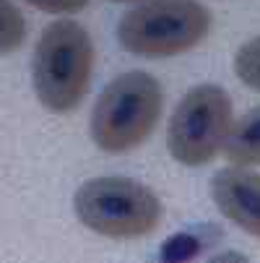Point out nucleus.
Returning a JSON list of instances; mask_svg holds the SVG:
<instances>
[{"instance_id": "obj_1", "label": "nucleus", "mask_w": 260, "mask_h": 263, "mask_svg": "<svg viewBox=\"0 0 260 263\" xmlns=\"http://www.w3.org/2000/svg\"><path fill=\"white\" fill-rule=\"evenodd\" d=\"M94 70L89 31L73 18L52 21L36 42L31 81L39 104L55 115L73 112L86 97Z\"/></svg>"}, {"instance_id": "obj_2", "label": "nucleus", "mask_w": 260, "mask_h": 263, "mask_svg": "<svg viewBox=\"0 0 260 263\" xmlns=\"http://www.w3.org/2000/svg\"><path fill=\"white\" fill-rule=\"evenodd\" d=\"M162 109L164 91L151 73H123L104 86L94 104L91 138L107 154L133 152L154 133Z\"/></svg>"}, {"instance_id": "obj_3", "label": "nucleus", "mask_w": 260, "mask_h": 263, "mask_svg": "<svg viewBox=\"0 0 260 263\" xmlns=\"http://www.w3.org/2000/svg\"><path fill=\"white\" fill-rule=\"evenodd\" d=\"M73 211L86 230L112 240L151 235L164 214L151 187L128 177H94L84 182L73 196Z\"/></svg>"}, {"instance_id": "obj_4", "label": "nucleus", "mask_w": 260, "mask_h": 263, "mask_svg": "<svg viewBox=\"0 0 260 263\" xmlns=\"http://www.w3.org/2000/svg\"><path fill=\"white\" fill-rule=\"evenodd\" d=\"M211 31V13L198 0H146L117 24L120 45L138 58H174L198 47Z\"/></svg>"}, {"instance_id": "obj_5", "label": "nucleus", "mask_w": 260, "mask_h": 263, "mask_svg": "<svg viewBox=\"0 0 260 263\" xmlns=\"http://www.w3.org/2000/svg\"><path fill=\"white\" fill-rule=\"evenodd\" d=\"M232 128V99L216 84L190 89L177 104L167 128V148L185 167L208 164Z\"/></svg>"}, {"instance_id": "obj_6", "label": "nucleus", "mask_w": 260, "mask_h": 263, "mask_svg": "<svg viewBox=\"0 0 260 263\" xmlns=\"http://www.w3.org/2000/svg\"><path fill=\"white\" fill-rule=\"evenodd\" d=\"M211 198L239 230L260 237V175L237 164L218 170L211 180Z\"/></svg>"}, {"instance_id": "obj_7", "label": "nucleus", "mask_w": 260, "mask_h": 263, "mask_svg": "<svg viewBox=\"0 0 260 263\" xmlns=\"http://www.w3.org/2000/svg\"><path fill=\"white\" fill-rule=\"evenodd\" d=\"M221 148H224L229 164L237 167L260 164V104L247 109L237 123H232L229 136Z\"/></svg>"}, {"instance_id": "obj_8", "label": "nucleus", "mask_w": 260, "mask_h": 263, "mask_svg": "<svg viewBox=\"0 0 260 263\" xmlns=\"http://www.w3.org/2000/svg\"><path fill=\"white\" fill-rule=\"evenodd\" d=\"M26 40V18L24 13L11 3L0 0V55L16 52Z\"/></svg>"}, {"instance_id": "obj_9", "label": "nucleus", "mask_w": 260, "mask_h": 263, "mask_svg": "<svg viewBox=\"0 0 260 263\" xmlns=\"http://www.w3.org/2000/svg\"><path fill=\"white\" fill-rule=\"evenodd\" d=\"M234 73H237V79L260 91V36H255V40L245 42L237 55H234Z\"/></svg>"}, {"instance_id": "obj_10", "label": "nucleus", "mask_w": 260, "mask_h": 263, "mask_svg": "<svg viewBox=\"0 0 260 263\" xmlns=\"http://www.w3.org/2000/svg\"><path fill=\"white\" fill-rule=\"evenodd\" d=\"M26 3L45 13H78L86 8L89 0H26Z\"/></svg>"}, {"instance_id": "obj_11", "label": "nucleus", "mask_w": 260, "mask_h": 263, "mask_svg": "<svg viewBox=\"0 0 260 263\" xmlns=\"http://www.w3.org/2000/svg\"><path fill=\"white\" fill-rule=\"evenodd\" d=\"M115 3H133V0H115Z\"/></svg>"}]
</instances>
